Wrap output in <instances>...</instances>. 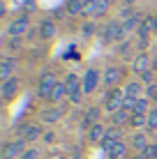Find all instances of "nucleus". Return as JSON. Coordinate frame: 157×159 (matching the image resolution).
Segmentation results:
<instances>
[{
    "mask_svg": "<svg viewBox=\"0 0 157 159\" xmlns=\"http://www.w3.org/2000/svg\"><path fill=\"white\" fill-rule=\"evenodd\" d=\"M65 85H67V99L72 104H79L83 99V81H81L76 74H67Z\"/></svg>",
    "mask_w": 157,
    "mask_h": 159,
    "instance_id": "obj_1",
    "label": "nucleus"
},
{
    "mask_svg": "<svg viewBox=\"0 0 157 159\" xmlns=\"http://www.w3.org/2000/svg\"><path fill=\"white\" fill-rule=\"evenodd\" d=\"M56 85H58L56 74H53V72H44V74L39 76V81H37V97H42V99H48Z\"/></svg>",
    "mask_w": 157,
    "mask_h": 159,
    "instance_id": "obj_2",
    "label": "nucleus"
},
{
    "mask_svg": "<svg viewBox=\"0 0 157 159\" xmlns=\"http://www.w3.org/2000/svg\"><path fill=\"white\" fill-rule=\"evenodd\" d=\"M125 90H120V88H111L109 92H106V99H104V106L109 113H116L122 108V104H125Z\"/></svg>",
    "mask_w": 157,
    "mask_h": 159,
    "instance_id": "obj_3",
    "label": "nucleus"
},
{
    "mask_svg": "<svg viewBox=\"0 0 157 159\" xmlns=\"http://www.w3.org/2000/svg\"><path fill=\"white\" fill-rule=\"evenodd\" d=\"M25 143L28 141L25 139H14V141H9V143H5L2 148V159H21V155H23L28 148H25Z\"/></svg>",
    "mask_w": 157,
    "mask_h": 159,
    "instance_id": "obj_4",
    "label": "nucleus"
},
{
    "mask_svg": "<svg viewBox=\"0 0 157 159\" xmlns=\"http://www.w3.org/2000/svg\"><path fill=\"white\" fill-rule=\"evenodd\" d=\"M81 81H83V95H93L97 90V85H99V81H102V72L95 69V67H90V69H85V74H83Z\"/></svg>",
    "mask_w": 157,
    "mask_h": 159,
    "instance_id": "obj_5",
    "label": "nucleus"
},
{
    "mask_svg": "<svg viewBox=\"0 0 157 159\" xmlns=\"http://www.w3.org/2000/svg\"><path fill=\"white\" fill-rule=\"evenodd\" d=\"M120 79H122V67H118V65L106 67V72L102 74V81H104V85H109V88H118Z\"/></svg>",
    "mask_w": 157,
    "mask_h": 159,
    "instance_id": "obj_6",
    "label": "nucleus"
},
{
    "mask_svg": "<svg viewBox=\"0 0 157 159\" xmlns=\"http://www.w3.org/2000/svg\"><path fill=\"white\" fill-rule=\"evenodd\" d=\"M19 90H21V79H19V76H12V79L2 81V97L7 102L14 99V97L19 95Z\"/></svg>",
    "mask_w": 157,
    "mask_h": 159,
    "instance_id": "obj_7",
    "label": "nucleus"
},
{
    "mask_svg": "<svg viewBox=\"0 0 157 159\" xmlns=\"http://www.w3.org/2000/svg\"><path fill=\"white\" fill-rule=\"evenodd\" d=\"M28 28H30V21H28V16H19V19H14L12 21V23H9V35H12V37H21V35H23V32H28Z\"/></svg>",
    "mask_w": 157,
    "mask_h": 159,
    "instance_id": "obj_8",
    "label": "nucleus"
},
{
    "mask_svg": "<svg viewBox=\"0 0 157 159\" xmlns=\"http://www.w3.org/2000/svg\"><path fill=\"white\" fill-rule=\"evenodd\" d=\"M116 39H122V23L111 21L104 28V42H116Z\"/></svg>",
    "mask_w": 157,
    "mask_h": 159,
    "instance_id": "obj_9",
    "label": "nucleus"
},
{
    "mask_svg": "<svg viewBox=\"0 0 157 159\" xmlns=\"http://www.w3.org/2000/svg\"><path fill=\"white\" fill-rule=\"evenodd\" d=\"M132 69L136 74H145V72H150V56L148 53H139L136 58H134V62H132Z\"/></svg>",
    "mask_w": 157,
    "mask_h": 159,
    "instance_id": "obj_10",
    "label": "nucleus"
},
{
    "mask_svg": "<svg viewBox=\"0 0 157 159\" xmlns=\"http://www.w3.org/2000/svg\"><path fill=\"white\" fill-rule=\"evenodd\" d=\"M16 67H19V60H16V58H5L2 62H0V79H2V81L12 79V74H14Z\"/></svg>",
    "mask_w": 157,
    "mask_h": 159,
    "instance_id": "obj_11",
    "label": "nucleus"
},
{
    "mask_svg": "<svg viewBox=\"0 0 157 159\" xmlns=\"http://www.w3.org/2000/svg\"><path fill=\"white\" fill-rule=\"evenodd\" d=\"M19 134H21V139H25L30 143V141H37L42 136V129H39V125H23L19 129Z\"/></svg>",
    "mask_w": 157,
    "mask_h": 159,
    "instance_id": "obj_12",
    "label": "nucleus"
},
{
    "mask_svg": "<svg viewBox=\"0 0 157 159\" xmlns=\"http://www.w3.org/2000/svg\"><path fill=\"white\" fill-rule=\"evenodd\" d=\"M129 120H132V113L120 108V111L111 113V127H125V125H129Z\"/></svg>",
    "mask_w": 157,
    "mask_h": 159,
    "instance_id": "obj_13",
    "label": "nucleus"
},
{
    "mask_svg": "<svg viewBox=\"0 0 157 159\" xmlns=\"http://www.w3.org/2000/svg\"><path fill=\"white\" fill-rule=\"evenodd\" d=\"M39 118H42V122H58V120L62 118V108H58V106H51V108H44V111L39 113Z\"/></svg>",
    "mask_w": 157,
    "mask_h": 159,
    "instance_id": "obj_14",
    "label": "nucleus"
},
{
    "mask_svg": "<svg viewBox=\"0 0 157 159\" xmlns=\"http://www.w3.org/2000/svg\"><path fill=\"white\" fill-rule=\"evenodd\" d=\"M56 32H58V28H56V23H53L51 19H46V21L39 23V37H42V39H53Z\"/></svg>",
    "mask_w": 157,
    "mask_h": 159,
    "instance_id": "obj_15",
    "label": "nucleus"
},
{
    "mask_svg": "<svg viewBox=\"0 0 157 159\" xmlns=\"http://www.w3.org/2000/svg\"><path fill=\"white\" fill-rule=\"evenodd\" d=\"M104 136H106V129L102 127L99 122L93 125V127L88 129V141H90V143H102V141H104Z\"/></svg>",
    "mask_w": 157,
    "mask_h": 159,
    "instance_id": "obj_16",
    "label": "nucleus"
},
{
    "mask_svg": "<svg viewBox=\"0 0 157 159\" xmlns=\"http://www.w3.org/2000/svg\"><path fill=\"white\" fill-rule=\"evenodd\" d=\"M65 97H67V85H65V81H62V83L58 81V85L53 88V92H51V97H48V99H51L53 104H60Z\"/></svg>",
    "mask_w": 157,
    "mask_h": 159,
    "instance_id": "obj_17",
    "label": "nucleus"
},
{
    "mask_svg": "<svg viewBox=\"0 0 157 159\" xmlns=\"http://www.w3.org/2000/svg\"><path fill=\"white\" fill-rule=\"evenodd\" d=\"M122 90H125L127 97H134V99H139V97H141V92H143V85L139 83V81H129V83L122 88Z\"/></svg>",
    "mask_w": 157,
    "mask_h": 159,
    "instance_id": "obj_18",
    "label": "nucleus"
},
{
    "mask_svg": "<svg viewBox=\"0 0 157 159\" xmlns=\"http://www.w3.org/2000/svg\"><path fill=\"white\" fill-rule=\"evenodd\" d=\"M83 5H85V0H67V12L69 16H81L83 14Z\"/></svg>",
    "mask_w": 157,
    "mask_h": 159,
    "instance_id": "obj_19",
    "label": "nucleus"
},
{
    "mask_svg": "<svg viewBox=\"0 0 157 159\" xmlns=\"http://www.w3.org/2000/svg\"><path fill=\"white\" fill-rule=\"evenodd\" d=\"M125 155H127V143L125 141H118V143L111 148L109 159H125Z\"/></svg>",
    "mask_w": 157,
    "mask_h": 159,
    "instance_id": "obj_20",
    "label": "nucleus"
},
{
    "mask_svg": "<svg viewBox=\"0 0 157 159\" xmlns=\"http://www.w3.org/2000/svg\"><path fill=\"white\" fill-rule=\"evenodd\" d=\"M148 113H150L148 99L139 97V99H136V104H134V108H132V116H148Z\"/></svg>",
    "mask_w": 157,
    "mask_h": 159,
    "instance_id": "obj_21",
    "label": "nucleus"
},
{
    "mask_svg": "<svg viewBox=\"0 0 157 159\" xmlns=\"http://www.w3.org/2000/svg\"><path fill=\"white\" fill-rule=\"evenodd\" d=\"M132 145H134V150H139V155H143L145 148H148V139H145V134H134Z\"/></svg>",
    "mask_w": 157,
    "mask_h": 159,
    "instance_id": "obj_22",
    "label": "nucleus"
},
{
    "mask_svg": "<svg viewBox=\"0 0 157 159\" xmlns=\"http://www.w3.org/2000/svg\"><path fill=\"white\" fill-rule=\"evenodd\" d=\"M97 120H99V108H97V106L88 108V113H85V120H83V125L90 129L93 125H97Z\"/></svg>",
    "mask_w": 157,
    "mask_h": 159,
    "instance_id": "obj_23",
    "label": "nucleus"
},
{
    "mask_svg": "<svg viewBox=\"0 0 157 159\" xmlns=\"http://www.w3.org/2000/svg\"><path fill=\"white\" fill-rule=\"evenodd\" d=\"M139 21H141V16H139V14L129 16V19L125 21V23H122V37H125L127 32H132L134 28H136V25H141V23H139Z\"/></svg>",
    "mask_w": 157,
    "mask_h": 159,
    "instance_id": "obj_24",
    "label": "nucleus"
},
{
    "mask_svg": "<svg viewBox=\"0 0 157 159\" xmlns=\"http://www.w3.org/2000/svg\"><path fill=\"white\" fill-rule=\"evenodd\" d=\"M95 2V16H106L111 9V0H93Z\"/></svg>",
    "mask_w": 157,
    "mask_h": 159,
    "instance_id": "obj_25",
    "label": "nucleus"
},
{
    "mask_svg": "<svg viewBox=\"0 0 157 159\" xmlns=\"http://www.w3.org/2000/svg\"><path fill=\"white\" fill-rule=\"evenodd\" d=\"M148 131H155L157 129V106L155 108H150V113H148V127H145Z\"/></svg>",
    "mask_w": 157,
    "mask_h": 159,
    "instance_id": "obj_26",
    "label": "nucleus"
},
{
    "mask_svg": "<svg viewBox=\"0 0 157 159\" xmlns=\"http://www.w3.org/2000/svg\"><path fill=\"white\" fill-rule=\"evenodd\" d=\"M129 125L132 127H148V116H132Z\"/></svg>",
    "mask_w": 157,
    "mask_h": 159,
    "instance_id": "obj_27",
    "label": "nucleus"
},
{
    "mask_svg": "<svg viewBox=\"0 0 157 159\" xmlns=\"http://www.w3.org/2000/svg\"><path fill=\"white\" fill-rule=\"evenodd\" d=\"M83 16H95V2H93V0H85V5H83Z\"/></svg>",
    "mask_w": 157,
    "mask_h": 159,
    "instance_id": "obj_28",
    "label": "nucleus"
},
{
    "mask_svg": "<svg viewBox=\"0 0 157 159\" xmlns=\"http://www.w3.org/2000/svg\"><path fill=\"white\" fill-rule=\"evenodd\" d=\"M95 32H97V25L93 23V21H88V23H83V35H85V37L95 35Z\"/></svg>",
    "mask_w": 157,
    "mask_h": 159,
    "instance_id": "obj_29",
    "label": "nucleus"
},
{
    "mask_svg": "<svg viewBox=\"0 0 157 159\" xmlns=\"http://www.w3.org/2000/svg\"><path fill=\"white\" fill-rule=\"evenodd\" d=\"M21 159H39V152H37V148H28V150L21 155Z\"/></svg>",
    "mask_w": 157,
    "mask_h": 159,
    "instance_id": "obj_30",
    "label": "nucleus"
},
{
    "mask_svg": "<svg viewBox=\"0 0 157 159\" xmlns=\"http://www.w3.org/2000/svg\"><path fill=\"white\" fill-rule=\"evenodd\" d=\"M145 92H148V99H155L157 102V83H150L145 88Z\"/></svg>",
    "mask_w": 157,
    "mask_h": 159,
    "instance_id": "obj_31",
    "label": "nucleus"
},
{
    "mask_svg": "<svg viewBox=\"0 0 157 159\" xmlns=\"http://www.w3.org/2000/svg\"><path fill=\"white\" fill-rule=\"evenodd\" d=\"M143 81L150 85V81H153V72H145V74H143Z\"/></svg>",
    "mask_w": 157,
    "mask_h": 159,
    "instance_id": "obj_32",
    "label": "nucleus"
},
{
    "mask_svg": "<svg viewBox=\"0 0 157 159\" xmlns=\"http://www.w3.org/2000/svg\"><path fill=\"white\" fill-rule=\"evenodd\" d=\"M125 2L129 5V7H132V5H134V2H136V0H125Z\"/></svg>",
    "mask_w": 157,
    "mask_h": 159,
    "instance_id": "obj_33",
    "label": "nucleus"
},
{
    "mask_svg": "<svg viewBox=\"0 0 157 159\" xmlns=\"http://www.w3.org/2000/svg\"><path fill=\"white\" fill-rule=\"evenodd\" d=\"M132 159H145V157L143 155H136V157H132Z\"/></svg>",
    "mask_w": 157,
    "mask_h": 159,
    "instance_id": "obj_34",
    "label": "nucleus"
},
{
    "mask_svg": "<svg viewBox=\"0 0 157 159\" xmlns=\"http://www.w3.org/2000/svg\"><path fill=\"white\" fill-rule=\"evenodd\" d=\"M153 19H155V30H157V16H153Z\"/></svg>",
    "mask_w": 157,
    "mask_h": 159,
    "instance_id": "obj_35",
    "label": "nucleus"
},
{
    "mask_svg": "<svg viewBox=\"0 0 157 159\" xmlns=\"http://www.w3.org/2000/svg\"><path fill=\"white\" fill-rule=\"evenodd\" d=\"M155 159H157V143H155Z\"/></svg>",
    "mask_w": 157,
    "mask_h": 159,
    "instance_id": "obj_36",
    "label": "nucleus"
},
{
    "mask_svg": "<svg viewBox=\"0 0 157 159\" xmlns=\"http://www.w3.org/2000/svg\"><path fill=\"white\" fill-rule=\"evenodd\" d=\"M56 159H65V157H56Z\"/></svg>",
    "mask_w": 157,
    "mask_h": 159,
    "instance_id": "obj_37",
    "label": "nucleus"
}]
</instances>
